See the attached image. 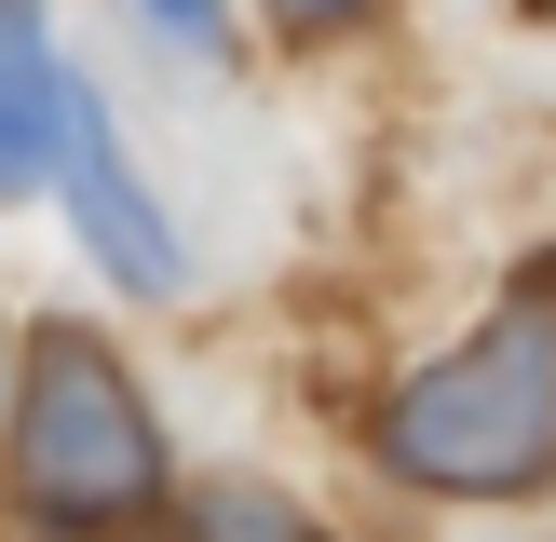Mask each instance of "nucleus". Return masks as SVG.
<instances>
[{"label": "nucleus", "mask_w": 556, "mask_h": 542, "mask_svg": "<svg viewBox=\"0 0 556 542\" xmlns=\"http://www.w3.org/2000/svg\"><path fill=\"white\" fill-rule=\"evenodd\" d=\"M380 461L448 502H530L556 475V258H530L448 366H421L380 406Z\"/></svg>", "instance_id": "obj_1"}, {"label": "nucleus", "mask_w": 556, "mask_h": 542, "mask_svg": "<svg viewBox=\"0 0 556 542\" xmlns=\"http://www.w3.org/2000/svg\"><path fill=\"white\" fill-rule=\"evenodd\" d=\"M14 502L41 515V529H150L163 515V434L150 406H136L123 352L96 339V325H41L27 339V393H14Z\"/></svg>", "instance_id": "obj_2"}, {"label": "nucleus", "mask_w": 556, "mask_h": 542, "mask_svg": "<svg viewBox=\"0 0 556 542\" xmlns=\"http://www.w3.org/2000/svg\"><path fill=\"white\" fill-rule=\"evenodd\" d=\"M41 163L68 177V217H81V244H96V258L123 271V285H150V298H163V285L190 271V258H177V231H163V217H150V190L123 177V150H109L96 95H81L68 68H54V150H41Z\"/></svg>", "instance_id": "obj_3"}, {"label": "nucleus", "mask_w": 556, "mask_h": 542, "mask_svg": "<svg viewBox=\"0 0 556 542\" xmlns=\"http://www.w3.org/2000/svg\"><path fill=\"white\" fill-rule=\"evenodd\" d=\"M54 150V41L27 0H0V190H27Z\"/></svg>", "instance_id": "obj_4"}, {"label": "nucleus", "mask_w": 556, "mask_h": 542, "mask_svg": "<svg viewBox=\"0 0 556 542\" xmlns=\"http://www.w3.org/2000/svg\"><path fill=\"white\" fill-rule=\"evenodd\" d=\"M177 542H313V515L258 502V488H204V502L177 515Z\"/></svg>", "instance_id": "obj_5"}, {"label": "nucleus", "mask_w": 556, "mask_h": 542, "mask_svg": "<svg viewBox=\"0 0 556 542\" xmlns=\"http://www.w3.org/2000/svg\"><path fill=\"white\" fill-rule=\"evenodd\" d=\"M136 14H150L177 54H217V41H231V14H217V0H136Z\"/></svg>", "instance_id": "obj_6"}, {"label": "nucleus", "mask_w": 556, "mask_h": 542, "mask_svg": "<svg viewBox=\"0 0 556 542\" xmlns=\"http://www.w3.org/2000/svg\"><path fill=\"white\" fill-rule=\"evenodd\" d=\"M286 27H340V14H367V0H271Z\"/></svg>", "instance_id": "obj_7"}]
</instances>
